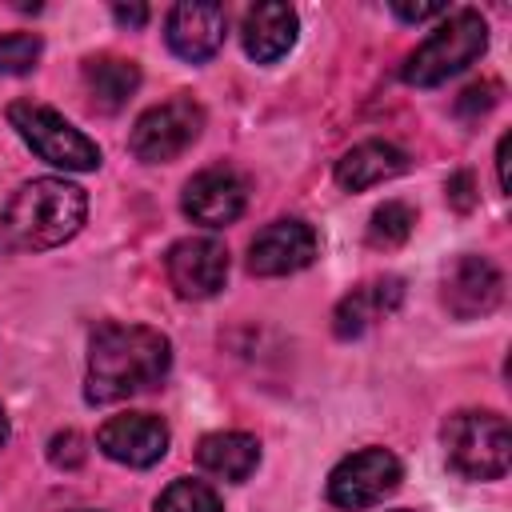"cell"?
I'll use <instances>...</instances> for the list:
<instances>
[{"instance_id":"obj_2","label":"cell","mask_w":512,"mask_h":512,"mask_svg":"<svg viewBox=\"0 0 512 512\" xmlns=\"http://www.w3.org/2000/svg\"><path fill=\"white\" fill-rule=\"evenodd\" d=\"M88 196L64 176H36L20 184L0 212V240L12 252H44L80 232Z\"/></svg>"},{"instance_id":"obj_29","label":"cell","mask_w":512,"mask_h":512,"mask_svg":"<svg viewBox=\"0 0 512 512\" xmlns=\"http://www.w3.org/2000/svg\"><path fill=\"white\" fill-rule=\"evenodd\" d=\"M396 512H408V508H396Z\"/></svg>"},{"instance_id":"obj_4","label":"cell","mask_w":512,"mask_h":512,"mask_svg":"<svg viewBox=\"0 0 512 512\" xmlns=\"http://www.w3.org/2000/svg\"><path fill=\"white\" fill-rule=\"evenodd\" d=\"M448 468L464 480H500L512 464V432L500 412L468 408L444 424Z\"/></svg>"},{"instance_id":"obj_10","label":"cell","mask_w":512,"mask_h":512,"mask_svg":"<svg viewBox=\"0 0 512 512\" xmlns=\"http://www.w3.org/2000/svg\"><path fill=\"white\" fill-rule=\"evenodd\" d=\"M504 296V276L488 256H456L440 280V300L456 320L488 316Z\"/></svg>"},{"instance_id":"obj_25","label":"cell","mask_w":512,"mask_h":512,"mask_svg":"<svg viewBox=\"0 0 512 512\" xmlns=\"http://www.w3.org/2000/svg\"><path fill=\"white\" fill-rule=\"evenodd\" d=\"M392 12L408 24H420V20H432V16H444L448 8L444 4H392Z\"/></svg>"},{"instance_id":"obj_28","label":"cell","mask_w":512,"mask_h":512,"mask_svg":"<svg viewBox=\"0 0 512 512\" xmlns=\"http://www.w3.org/2000/svg\"><path fill=\"white\" fill-rule=\"evenodd\" d=\"M8 444V416H4V408H0V448Z\"/></svg>"},{"instance_id":"obj_21","label":"cell","mask_w":512,"mask_h":512,"mask_svg":"<svg viewBox=\"0 0 512 512\" xmlns=\"http://www.w3.org/2000/svg\"><path fill=\"white\" fill-rule=\"evenodd\" d=\"M40 52H44V40L36 32H8V36H0V72L24 76L36 68Z\"/></svg>"},{"instance_id":"obj_27","label":"cell","mask_w":512,"mask_h":512,"mask_svg":"<svg viewBox=\"0 0 512 512\" xmlns=\"http://www.w3.org/2000/svg\"><path fill=\"white\" fill-rule=\"evenodd\" d=\"M508 144H512V136L504 132L500 136V144H496V180H500V188L508 192Z\"/></svg>"},{"instance_id":"obj_11","label":"cell","mask_w":512,"mask_h":512,"mask_svg":"<svg viewBox=\"0 0 512 512\" xmlns=\"http://www.w3.org/2000/svg\"><path fill=\"white\" fill-rule=\"evenodd\" d=\"M248 204V188H244V176L228 164H212L204 172H196L188 184H184V196H180V208L192 224H204V228H224L232 220H240Z\"/></svg>"},{"instance_id":"obj_19","label":"cell","mask_w":512,"mask_h":512,"mask_svg":"<svg viewBox=\"0 0 512 512\" xmlns=\"http://www.w3.org/2000/svg\"><path fill=\"white\" fill-rule=\"evenodd\" d=\"M412 224H416V212L404 200H384L368 220V244L380 252H392L412 236Z\"/></svg>"},{"instance_id":"obj_17","label":"cell","mask_w":512,"mask_h":512,"mask_svg":"<svg viewBox=\"0 0 512 512\" xmlns=\"http://www.w3.org/2000/svg\"><path fill=\"white\" fill-rule=\"evenodd\" d=\"M196 464L220 480H248L260 464V440L248 432H208L196 444Z\"/></svg>"},{"instance_id":"obj_15","label":"cell","mask_w":512,"mask_h":512,"mask_svg":"<svg viewBox=\"0 0 512 512\" xmlns=\"http://www.w3.org/2000/svg\"><path fill=\"white\" fill-rule=\"evenodd\" d=\"M296 12L288 4H256L244 12L240 20V40H244V52L256 60V64H272L280 60L292 44H296Z\"/></svg>"},{"instance_id":"obj_12","label":"cell","mask_w":512,"mask_h":512,"mask_svg":"<svg viewBox=\"0 0 512 512\" xmlns=\"http://www.w3.org/2000/svg\"><path fill=\"white\" fill-rule=\"evenodd\" d=\"M96 444L108 460L128 468H152L168 452V424L152 412H124L100 424Z\"/></svg>"},{"instance_id":"obj_13","label":"cell","mask_w":512,"mask_h":512,"mask_svg":"<svg viewBox=\"0 0 512 512\" xmlns=\"http://www.w3.org/2000/svg\"><path fill=\"white\" fill-rule=\"evenodd\" d=\"M224 32H228V12L220 4H176L164 20L168 48L188 64L212 60L224 44Z\"/></svg>"},{"instance_id":"obj_14","label":"cell","mask_w":512,"mask_h":512,"mask_svg":"<svg viewBox=\"0 0 512 512\" xmlns=\"http://www.w3.org/2000/svg\"><path fill=\"white\" fill-rule=\"evenodd\" d=\"M400 300H404V280L400 276L364 280L348 296H340V304L332 308V332L340 340H352V336L368 332L376 320H384L388 312H396Z\"/></svg>"},{"instance_id":"obj_16","label":"cell","mask_w":512,"mask_h":512,"mask_svg":"<svg viewBox=\"0 0 512 512\" xmlns=\"http://www.w3.org/2000/svg\"><path fill=\"white\" fill-rule=\"evenodd\" d=\"M408 168V156L388 144V140H364L356 148H348L340 160H336V184L344 192H364L372 184H384L392 176H400Z\"/></svg>"},{"instance_id":"obj_18","label":"cell","mask_w":512,"mask_h":512,"mask_svg":"<svg viewBox=\"0 0 512 512\" xmlns=\"http://www.w3.org/2000/svg\"><path fill=\"white\" fill-rule=\"evenodd\" d=\"M136 88H140V68L132 60H120V56H92V60H84V92H88L92 108L120 112L132 100Z\"/></svg>"},{"instance_id":"obj_26","label":"cell","mask_w":512,"mask_h":512,"mask_svg":"<svg viewBox=\"0 0 512 512\" xmlns=\"http://www.w3.org/2000/svg\"><path fill=\"white\" fill-rule=\"evenodd\" d=\"M112 16H116V24H124V28H140V24L148 20V8H144V4H112Z\"/></svg>"},{"instance_id":"obj_9","label":"cell","mask_w":512,"mask_h":512,"mask_svg":"<svg viewBox=\"0 0 512 512\" xmlns=\"http://www.w3.org/2000/svg\"><path fill=\"white\" fill-rule=\"evenodd\" d=\"M320 256V236L304 220H272L248 244V272L252 276H288L308 268Z\"/></svg>"},{"instance_id":"obj_24","label":"cell","mask_w":512,"mask_h":512,"mask_svg":"<svg viewBox=\"0 0 512 512\" xmlns=\"http://www.w3.org/2000/svg\"><path fill=\"white\" fill-rule=\"evenodd\" d=\"M448 204H452L456 212H468V208L476 204V192H472V172H456V176L448 180Z\"/></svg>"},{"instance_id":"obj_3","label":"cell","mask_w":512,"mask_h":512,"mask_svg":"<svg viewBox=\"0 0 512 512\" xmlns=\"http://www.w3.org/2000/svg\"><path fill=\"white\" fill-rule=\"evenodd\" d=\"M488 48V24L476 8H456L444 12V20L436 24V32L404 60V80L416 88H436L448 76L464 72L468 64H476Z\"/></svg>"},{"instance_id":"obj_23","label":"cell","mask_w":512,"mask_h":512,"mask_svg":"<svg viewBox=\"0 0 512 512\" xmlns=\"http://www.w3.org/2000/svg\"><path fill=\"white\" fill-rule=\"evenodd\" d=\"M48 456H52V464H60V468H76V464L84 460V440H80V432H60V436H52Z\"/></svg>"},{"instance_id":"obj_7","label":"cell","mask_w":512,"mask_h":512,"mask_svg":"<svg viewBox=\"0 0 512 512\" xmlns=\"http://www.w3.org/2000/svg\"><path fill=\"white\" fill-rule=\"evenodd\" d=\"M400 476V460L388 448H360L328 472V500L344 512H360L396 492Z\"/></svg>"},{"instance_id":"obj_8","label":"cell","mask_w":512,"mask_h":512,"mask_svg":"<svg viewBox=\"0 0 512 512\" xmlns=\"http://www.w3.org/2000/svg\"><path fill=\"white\" fill-rule=\"evenodd\" d=\"M168 284L184 300H208L228 280V248L216 236H184L164 256Z\"/></svg>"},{"instance_id":"obj_6","label":"cell","mask_w":512,"mask_h":512,"mask_svg":"<svg viewBox=\"0 0 512 512\" xmlns=\"http://www.w3.org/2000/svg\"><path fill=\"white\" fill-rule=\"evenodd\" d=\"M204 132V108L192 96H172L164 104H152L132 124L128 148L144 164H168L180 152H188Z\"/></svg>"},{"instance_id":"obj_22","label":"cell","mask_w":512,"mask_h":512,"mask_svg":"<svg viewBox=\"0 0 512 512\" xmlns=\"http://www.w3.org/2000/svg\"><path fill=\"white\" fill-rule=\"evenodd\" d=\"M496 96H500V84H496V80L468 84V88L460 92V100H456V112H460V116H480V112H488V108L496 104Z\"/></svg>"},{"instance_id":"obj_20","label":"cell","mask_w":512,"mask_h":512,"mask_svg":"<svg viewBox=\"0 0 512 512\" xmlns=\"http://www.w3.org/2000/svg\"><path fill=\"white\" fill-rule=\"evenodd\" d=\"M156 512H224V508H220V496H216L212 484L192 480V476H180V480H172L160 492Z\"/></svg>"},{"instance_id":"obj_1","label":"cell","mask_w":512,"mask_h":512,"mask_svg":"<svg viewBox=\"0 0 512 512\" xmlns=\"http://www.w3.org/2000/svg\"><path fill=\"white\" fill-rule=\"evenodd\" d=\"M172 368V344L148 324H100L88 344V404H116L156 388Z\"/></svg>"},{"instance_id":"obj_5","label":"cell","mask_w":512,"mask_h":512,"mask_svg":"<svg viewBox=\"0 0 512 512\" xmlns=\"http://www.w3.org/2000/svg\"><path fill=\"white\" fill-rule=\"evenodd\" d=\"M8 124L16 128V136L52 168L64 172H92L100 168V148L96 140H88L76 124H68L56 108L36 104V100H12L8 104Z\"/></svg>"}]
</instances>
